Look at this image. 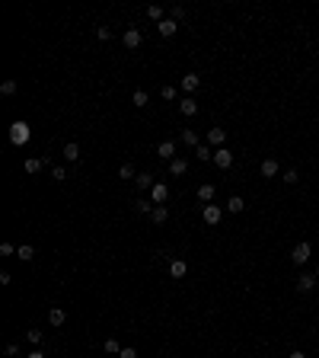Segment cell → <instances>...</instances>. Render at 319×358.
Wrapping results in <instances>:
<instances>
[{"mask_svg":"<svg viewBox=\"0 0 319 358\" xmlns=\"http://www.w3.org/2000/svg\"><path fill=\"white\" fill-rule=\"evenodd\" d=\"M29 138H32L29 121H13V125H10V144L23 147V144H29Z\"/></svg>","mask_w":319,"mask_h":358,"instance_id":"cell-1","label":"cell"},{"mask_svg":"<svg viewBox=\"0 0 319 358\" xmlns=\"http://www.w3.org/2000/svg\"><path fill=\"white\" fill-rule=\"evenodd\" d=\"M310 256H313V246H310L307 240H300L294 249H290V262H294V266H303V262H310Z\"/></svg>","mask_w":319,"mask_h":358,"instance_id":"cell-2","label":"cell"},{"mask_svg":"<svg viewBox=\"0 0 319 358\" xmlns=\"http://www.w3.org/2000/svg\"><path fill=\"white\" fill-rule=\"evenodd\" d=\"M141 42H144V36H141V29H134V26H131V29H125V36H121V45H125V48H141Z\"/></svg>","mask_w":319,"mask_h":358,"instance_id":"cell-3","label":"cell"},{"mask_svg":"<svg viewBox=\"0 0 319 358\" xmlns=\"http://www.w3.org/2000/svg\"><path fill=\"white\" fill-rule=\"evenodd\" d=\"M214 163H217V170H230V166H233V151L217 147V151H214Z\"/></svg>","mask_w":319,"mask_h":358,"instance_id":"cell-4","label":"cell"},{"mask_svg":"<svg viewBox=\"0 0 319 358\" xmlns=\"http://www.w3.org/2000/svg\"><path fill=\"white\" fill-rule=\"evenodd\" d=\"M201 218H205V224H220V218H223V208L220 205H205V211H201Z\"/></svg>","mask_w":319,"mask_h":358,"instance_id":"cell-5","label":"cell"},{"mask_svg":"<svg viewBox=\"0 0 319 358\" xmlns=\"http://www.w3.org/2000/svg\"><path fill=\"white\" fill-rule=\"evenodd\" d=\"M208 144L217 147H227V128H208Z\"/></svg>","mask_w":319,"mask_h":358,"instance_id":"cell-6","label":"cell"},{"mask_svg":"<svg viewBox=\"0 0 319 358\" xmlns=\"http://www.w3.org/2000/svg\"><path fill=\"white\" fill-rule=\"evenodd\" d=\"M150 201H153V205H166V201H169V186L157 182V186L150 189Z\"/></svg>","mask_w":319,"mask_h":358,"instance_id":"cell-7","label":"cell"},{"mask_svg":"<svg viewBox=\"0 0 319 358\" xmlns=\"http://www.w3.org/2000/svg\"><path fill=\"white\" fill-rule=\"evenodd\" d=\"M198 83H201V77H198V74H195V71H192V74H185V77H182V83H179V90H185V93H188V96H192V93H195V90H198Z\"/></svg>","mask_w":319,"mask_h":358,"instance_id":"cell-8","label":"cell"},{"mask_svg":"<svg viewBox=\"0 0 319 358\" xmlns=\"http://www.w3.org/2000/svg\"><path fill=\"white\" fill-rule=\"evenodd\" d=\"M157 32H160L163 39H173L176 32H179V23H176V19H169V16H166V19H163V23L157 26Z\"/></svg>","mask_w":319,"mask_h":358,"instance_id":"cell-9","label":"cell"},{"mask_svg":"<svg viewBox=\"0 0 319 358\" xmlns=\"http://www.w3.org/2000/svg\"><path fill=\"white\" fill-rule=\"evenodd\" d=\"M185 173H188V160L185 157L169 160V176H185Z\"/></svg>","mask_w":319,"mask_h":358,"instance_id":"cell-10","label":"cell"},{"mask_svg":"<svg viewBox=\"0 0 319 358\" xmlns=\"http://www.w3.org/2000/svg\"><path fill=\"white\" fill-rule=\"evenodd\" d=\"M185 272H188L185 259H169V275H173V278H185Z\"/></svg>","mask_w":319,"mask_h":358,"instance_id":"cell-11","label":"cell"},{"mask_svg":"<svg viewBox=\"0 0 319 358\" xmlns=\"http://www.w3.org/2000/svg\"><path fill=\"white\" fill-rule=\"evenodd\" d=\"M259 170H262V176H265V179H271V176H278V170H281V166H278V160H275V157H265Z\"/></svg>","mask_w":319,"mask_h":358,"instance_id":"cell-12","label":"cell"},{"mask_svg":"<svg viewBox=\"0 0 319 358\" xmlns=\"http://www.w3.org/2000/svg\"><path fill=\"white\" fill-rule=\"evenodd\" d=\"M223 208H227L230 214H240L243 208H246V199H243V195H230V199H227V205H223Z\"/></svg>","mask_w":319,"mask_h":358,"instance_id":"cell-13","label":"cell"},{"mask_svg":"<svg viewBox=\"0 0 319 358\" xmlns=\"http://www.w3.org/2000/svg\"><path fill=\"white\" fill-rule=\"evenodd\" d=\"M64 160H67V163H77V160H80V144H77V141H67V144H64Z\"/></svg>","mask_w":319,"mask_h":358,"instance_id":"cell-14","label":"cell"},{"mask_svg":"<svg viewBox=\"0 0 319 358\" xmlns=\"http://www.w3.org/2000/svg\"><path fill=\"white\" fill-rule=\"evenodd\" d=\"M179 109H182V116H198V99H195V96H185L179 103Z\"/></svg>","mask_w":319,"mask_h":358,"instance_id":"cell-15","label":"cell"},{"mask_svg":"<svg viewBox=\"0 0 319 358\" xmlns=\"http://www.w3.org/2000/svg\"><path fill=\"white\" fill-rule=\"evenodd\" d=\"M45 163H48V157H29V160H26V173H29V176H35Z\"/></svg>","mask_w":319,"mask_h":358,"instance_id":"cell-16","label":"cell"},{"mask_svg":"<svg viewBox=\"0 0 319 358\" xmlns=\"http://www.w3.org/2000/svg\"><path fill=\"white\" fill-rule=\"evenodd\" d=\"M134 186H138L141 192H147V189H153L157 182H153V176H150V173H138V176H134Z\"/></svg>","mask_w":319,"mask_h":358,"instance_id":"cell-17","label":"cell"},{"mask_svg":"<svg viewBox=\"0 0 319 358\" xmlns=\"http://www.w3.org/2000/svg\"><path fill=\"white\" fill-rule=\"evenodd\" d=\"M211 199H214V186H211V182H201V186H198V201L211 205Z\"/></svg>","mask_w":319,"mask_h":358,"instance_id":"cell-18","label":"cell"},{"mask_svg":"<svg viewBox=\"0 0 319 358\" xmlns=\"http://www.w3.org/2000/svg\"><path fill=\"white\" fill-rule=\"evenodd\" d=\"M157 154L163 160H176V144H173V141H163V144L157 147Z\"/></svg>","mask_w":319,"mask_h":358,"instance_id":"cell-19","label":"cell"},{"mask_svg":"<svg viewBox=\"0 0 319 358\" xmlns=\"http://www.w3.org/2000/svg\"><path fill=\"white\" fill-rule=\"evenodd\" d=\"M166 218H169V208L166 205H153V211H150V221H153V224H163Z\"/></svg>","mask_w":319,"mask_h":358,"instance_id":"cell-20","label":"cell"},{"mask_svg":"<svg viewBox=\"0 0 319 358\" xmlns=\"http://www.w3.org/2000/svg\"><path fill=\"white\" fill-rule=\"evenodd\" d=\"M316 275H310V272H303L300 275V281H297V288H300V291H313V285H316Z\"/></svg>","mask_w":319,"mask_h":358,"instance_id":"cell-21","label":"cell"},{"mask_svg":"<svg viewBox=\"0 0 319 358\" xmlns=\"http://www.w3.org/2000/svg\"><path fill=\"white\" fill-rule=\"evenodd\" d=\"M147 19H153V23H163V19H166V16H163V6L160 3H150V6H147Z\"/></svg>","mask_w":319,"mask_h":358,"instance_id":"cell-22","label":"cell"},{"mask_svg":"<svg viewBox=\"0 0 319 358\" xmlns=\"http://www.w3.org/2000/svg\"><path fill=\"white\" fill-rule=\"evenodd\" d=\"M64 320H67V314H64L61 307H51V310H48V323H51V326H61Z\"/></svg>","mask_w":319,"mask_h":358,"instance_id":"cell-23","label":"cell"},{"mask_svg":"<svg viewBox=\"0 0 319 358\" xmlns=\"http://www.w3.org/2000/svg\"><path fill=\"white\" fill-rule=\"evenodd\" d=\"M16 256H19V262H32V259H35V249H32L29 243H23V246L16 249Z\"/></svg>","mask_w":319,"mask_h":358,"instance_id":"cell-24","label":"cell"},{"mask_svg":"<svg viewBox=\"0 0 319 358\" xmlns=\"http://www.w3.org/2000/svg\"><path fill=\"white\" fill-rule=\"evenodd\" d=\"M182 144H188V147H198L201 141H198V134H195L192 128H182Z\"/></svg>","mask_w":319,"mask_h":358,"instance_id":"cell-25","label":"cell"},{"mask_svg":"<svg viewBox=\"0 0 319 358\" xmlns=\"http://www.w3.org/2000/svg\"><path fill=\"white\" fill-rule=\"evenodd\" d=\"M134 211H138V214H150L153 211V201L150 199H138V201H134Z\"/></svg>","mask_w":319,"mask_h":358,"instance_id":"cell-26","label":"cell"},{"mask_svg":"<svg viewBox=\"0 0 319 358\" xmlns=\"http://www.w3.org/2000/svg\"><path fill=\"white\" fill-rule=\"evenodd\" d=\"M131 103H134V106H138V109H144V106H147V103H150V96H147V93H144V90H134V96H131Z\"/></svg>","mask_w":319,"mask_h":358,"instance_id":"cell-27","label":"cell"},{"mask_svg":"<svg viewBox=\"0 0 319 358\" xmlns=\"http://www.w3.org/2000/svg\"><path fill=\"white\" fill-rule=\"evenodd\" d=\"M16 90H19V83H16V80H3V83H0V93H3V96H13Z\"/></svg>","mask_w":319,"mask_h":358,"instance_id":"cell-28","label":"cell"},{"mask_svg":"<svg viewBox=\"0 0 319 358\" xmlns=\"http://www.w3.org/2000/svg\"><path fill=\"white\" fill-rule=\"evenodd\" d=\"M195 154H198V160H214V151L208 144H198V147H195Z\"/></svg>","mask_w":319,"mask_h":358,"instance_id":"cell-29","label":"cell"},{"mask_svg":"<svg viewBox=\"0 0 319 358\" xmlns=\"http://www.w3.org/2000/svg\"><path fill=\"white\" fill-rule=\"evenodd\" d=\"M160 96H163V99H173V103H176V99H179V86H163Z\"/></svg>","mask_w":319,"mask_h":358,"instance_id":"cell-30","label":"cell"},{"mask_svg":"<svg viewBox=\"0 0 319 358\" xmlns=\"http://www.w3.org/2000/svg\"><path fill=\"white\" fill-rule=\"evenodd\" d=\"M138 173H134V166L131 163H121V170H118V179H134Z\"/></svg>","mask_w":319,"mask_h":358,"instance_id":"cell-31","label":"cell"},{"mask_svg":"<svg viewBox=\"0 0 319 358\" xmlns=\"http://www.w3.org/2000/svg\"><path fill=\"white\" fill-rule=\"evenodd\" d=\"M96 39L99 42H108V39H112V29H108V26H96Z\"/></svg>","mask_w":319,"mask_h":358,"instance_id":"cell-32","label":"cell"},{"mask_svg":"<svg viewBox=\"0 0 319 358\" xmlns=\"http://www.w3.org/2000/svg\"><path fill=\"white\" fill-rule=\"evenodd\" d=\"M284 182H287V186H297V182H300V173H297V170H287V173H284Z\"/></svg>","mask_w":319,"mask_h":358,"instance_id":"cell-33","label":"cell"},{"mask_svg":"<svg viewBox=\"0 0 319 358\" xmlns=\"http://www.w3.org/2000/svg\"><path fill=\"white\" fill-rule=\"evenodd\" d=\"M51 179L54 182H64L67 179V170H64V166H54V170H51Z\"/></svg>","mask_w":319,"mask_h":358,"instance_id":"cell-34","label":"cell"},{"mask_svg":"<svg viewBox=\"0 0 319 358\" xmlns=\"http://www.w3.org/2000/svg\"><path fill=\"white\" fill-rule=\"evenodd\" d=\"M103 349H106L108 355H118V352H121V346H118L115 339H106V346H103Z\"/></svg>","mask_w":319,"mask_h":358,"instance_id":"cell-35","label":"cell"},{"mask_svg":"<svg viewBox=\"0 0 319 358\" xmlns=\"http://www.w3.org/2000/svg\"><path fill=\"white\" fill-rule=\"evenodd\" d=\"M169 19H176V23H179V19H185V6L176 3V6H173V13H169Z\"/></svg>","mask_w":319,"mask_h":358,"instance_id":"cell-36","label":"cell"},{"mask_svg":"<svg viewBox=\"0 0 319 358\" xmlns=\"http://www.w3.org/2000/svg\"><path fill=\"white\" fill-rule=\"evenodd\" d=\"M26 339H29L32 346H38V342H42V329H29V333H26Z\"/></svg>","mask_w":319,"mask_h":358,"instance_id":"cell-37","label":"cell"},{"mask_svg":"<svg viewBox=\"0 0 319 358\" xmlns=\"http://www.w3.org/2000/svg\"><path fill=\"white\" fill-rule=\"evenodd\" d=\"M16 253V246H13V243H0V256H13Z\"/></svg>","mask_w":319,"mask_h":358,"instance_id":"cell-38","label":"cell"},{"mask_svg":"<svg viewBox=\"0 0 319 358\" xmlns=\"http://www.w3.org/2000/svg\"><path fill=\"white\" fill-rule=\"evenodd\" d=\"M118 358H138V352H134V349L128 346V349H121V352H118Z\"/></svg>","mask_w":319,"mask_h":358,"instance_id":"cell-39","label":"cell"},{"mask_svg":"<svg viewBox=\"0 0 319 358\" xmlns=\"http://www.w3.org/2000/svg\"><path fill=\"white\" fill-rule=\"evenodd\" d=\"M0 285H3V288L13 285V275H10V272H0Z\"/></svg>","mask_w":319,"mask_h":358,"instance_id":"cell-40","label":"cell"},{"mask_svg":"<svg viewBox=\"0 0 319 358\" xmlns=\"http://www.w3.org/2000/svg\"><path fill=\"white\" fill-rule=\"evenodd\" d=\"M26 358H45V352H42V349H32V352L26 355Z\"/></svg>","mask_w":319,"mask_h":358,"instance_id":"cell-41","label":"cell"},{"mask_svg":"<svg viewBox=\"0 0 319 358\" xmlns=\"http://www.w3.org/2000/svg\"><path fill=\"white\" fill-rule=\"evenodd\" d=\"M287 358H307V355H303V352H300V349H297V352H290Z\"/></svg>","mask_w":319,"mask_h":358,"instance_id":"cell-42","label":"cell"},{"mask_svg":"<svg viewBox=\"0 0 319 358\" xmlns=\"http://www.w3.org/2000/svg\"><path fill=\"white\" fill-rule=\"evenodd\" d=\"M316 278H319V266H316Z\"/></svg>","mask_w":319,"mask_h":358,"instance_id":"cell-43","label":"cell"}]
</instances>
